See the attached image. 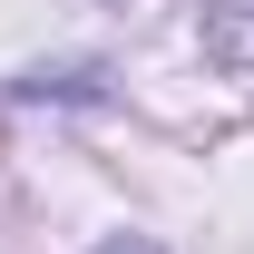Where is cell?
Segmentation results:
<instances>
[{"mask_svg":"<svg viewBox=\"0 0 254 254\" xmlns=\"http://www.w3.org/2000/svg\"><path fill=\"white\" fill-rule=\"evenodd\" d=\"M108 254H157V245H108Z\"/></svg>","mask_w":254,"mask_h":254,"instance_id":"6da1fadb","label":"cell"}]
</instances>
